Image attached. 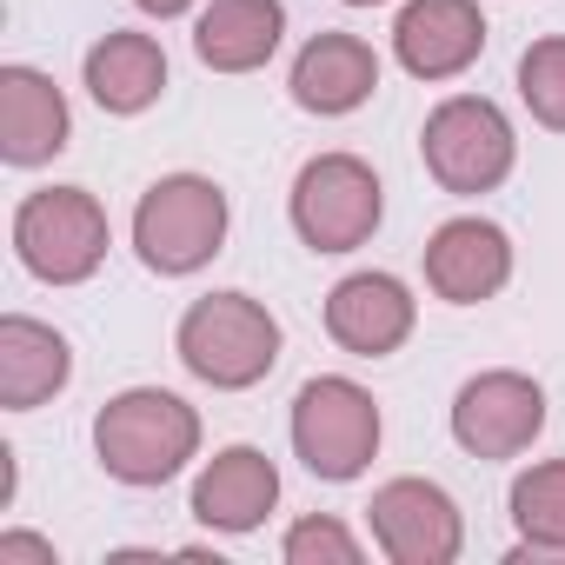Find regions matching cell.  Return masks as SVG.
<instances>
[{"mask_svg": "<svg viewBox=\"0 0 565 565\" xmlns=\"http://www.w3.org/2000/svg\"><path fill=\"white\" fill-rule=\"evenodd\" d=\"M200 446V419L180 393L160 386H134L120 399L100 406L94 419V452L120 486H167Z\"/></svg>", "mask_w": 565, "mask_h": 565, "instance_id": "obj_1", "label": "cell"}, {"mask_svg": "<svg viewBox=\"0 0 565 565\" xmlns=\"http://www.w3.org/2000/svg\"><path fill=\"white\" fill-rule=\"evenodd\" d=\"M180 360L193 380H206L220 393L259 386L279 360V320L246 294H206L180 320Z\"/></svg>", "mask_w": 565, "mask_h": 565, "instance_id": "obj_2", "label": "cell"}, {"mask_svg": "<svg viewBox=\"0 0 565 565\" xmlns=\"http://www.w3.org/2000/svg\"><path fill=\"white\" fill-rule=\"evenodd\" d=\"M226 239V193L200 173H167L140 193L134 213V246L153 273H200Z\"/></svg>", "mask_w": 565, "mask_h": 565, "instance_id": "obj_3", "label": "cell"}, {"mask_svg": "<svg viewBox=\"0 0 565 565\" xmlns=\"http://www.w3.org/2000/svg\"><path fill=\"white\" fill-rule=\"evenodd\" d=\"M14 246H21V266L47 287H74L87 279L100 259H107V213L87 186H47V193H28L21 213H14Z\"/></svg>", "mask_w": 565, "mask_h": 565, "instance_id": "obj_4", "label": "cell"}, {"mask_svg": "<svg viewBox=\"0 0 565 565\" xmlns=\"http://www.w3.org/2000/svg\"><path fill=\"white\" fill-rule=\"evenodd\" d=\"M294 452L307 459L313 479H360L366 459L380 452V406L353 380H307L294 399Z\"/></svg>", "mask_w": 565, "mask_h": 565, "instance_id": "obj_5", "label": "cell"}, {"mask_svg": "<svg viewBox=\"0 0 565 565\" xmlns=\"http://www.w3.org/2000/svg\"><path fill=\"white\" fill-rule=\"evenodd\" d=\"M419 153H426V173L446 193H492L512 173V127L492 100L459 94V100H439L426 114Z\"/></svg>", "mask_w": 565, "mask_h": 565, "instance_id": "obj_6", "label": "cell"}, {"mask_svg": "<svg viewBox=\"0 0 565 565\" xmlns=\"http://www.w3.org/2000/svg\"><path fill=\"white\" fill-rule=\"evenodd\" d=\"M294 226L313 253H353L380 226V180L353 153H320L294 180Z\"/></svg>", "mask_w": 565, "mask_h": 565, "instance_id": "obj_7", "label": "cell"}, {"mask_svg": "<svg viewBox=\"0 0 565 565\" xmlns=\"http://www.w3.org/2000/svg\"><path fill=\"white\" fill-rule=\"evenodd\" d=\"M545 433V393L525 373H479L452 399V439L472 459H512Z\"/></svg>", "mask_w": 565, "mask_h": 565, "instance_id": "obj_8", "label": "cell"}, {"mask_svg": "<svg viewBox=\"0 0 565 565\" xmlns=\"http://www.w3.org/2000/svg\"><path fill=\"white\" fill-rule=\"evenodd\" d=\"M373 539L393 565H452L459 558V505L433 479H386L373 492Z\"/></svg>", "mask_w": 565, "mask_h": 565, "instance_id": "obj_9", "label": "cell"}, {"mask_svg": "<svg viewBox=\"0 0 565 565\" xmlns=\"http://www.w3.org/2000/svg\"><path fill=\"white\" fill-rule=\"evenodd\" d=\"M512 279V246L492 220H446L426 239V287L452 307H479Z\"/></svg>", "mask_w": 565, "mask_h": 565, "instance_id": "obj_10", "label": "cell"}, {"mask_svg": "<svg viewBox=\"0 0 565 565\" xmlns=\"http://www.w3.org/2000/svg\"><path fill=\"white\" fill-rule=\"evenodd\" d=\"M393 47H399V67L413 81H452L479 61L486 47V14L472 0H413L393 28Z\"/></svg>", "mask_w": 565, "mask_h": 565, "instance_id": "obj_11", "label": "cell"}, {"mask_svg": "<svg viewBox=\"0 0 565 565\" xmlns=\"http://www.w3.org/2000/svg\"><path fill=\"white\" fill-rule=\"evenodd\" d=\"M327 333L347 353H360V360H386L413 333V294L399 287L393 273H353V279H340L333 300H327Z\"/></svg>", "mask_w": 565, "mask_h": 565, "instance_id": "obj_12", "label": "cell"}, {"mask_svg": "<svg viewBox=\"0 0 565 565\" xmlns=\"http://www.w3.org/2000/svg\"><path fill=\"white\" fill-rule=\"evenodd\" d=\"M67 147V100L41 67H8L0 74V160L8 167H41Z\"/></svg>", "mask_w": 565, "mask_h": 565, "instance_id": "obj_13", "label": "cell"}, {"mask_svg": "<svg viewBox=\"0 0 565 565\" xmlns=\"http://www.w3.org/2000/svg\"><path fill=\"white\" fill-rule=\"evenodd\" d=\"M279 499V472L266 452L253 446H226L213 452V466L193 479V519L213 532H253Z\"/></svg>", "mask_w": 565, "mask_h": 565, "instance_id": "obj_14", "label": "cell"}, {"mask_svg": "<svg viewBox=\"0 0 565 565\" xmlns=\"http://www.w3.org/2000/svg\"><path fill=\"white\" fill-rule=\"evenodd\" d=\"M380 87V61L360 34H313L294 61V100L307 114H353L360 100H373Z\"/></svg>", "mask_w": 565, "mask_h": 565, "instance_id": "obj_15", "label": "cell"}, {"mask_svg": "<svg viewBox=\"0 0 565 565\" xmlns=\"http://www.w3.org/2000/svg\"><path fill=\"white\" fill-rule=\"evenodd\" d=\"M279 34H287V8L279 0H213L193 28V54L213 74H253L273 61Z\"/></svg>", "mask_w": 565, "mask_h": 565, "instance_id": "obj_16", "label": "cell"}, {"mask_svg": "<svg viewBox=\"0 0 565 565\" xmlns=\"http://www.w3.org/2000/svg\"><path fill=\"white\" fill-rule=\"evenodd\" d=\"M67 373H74V353L54 327L21 320V313L0 320V406L8 413H28V406L54 399L67 386Z\"/></svg>", "mask_w": 565, "mask_h": 565, "instance_id": "obj_17", "label": "cell"}, {"mask_svg": "<svg viewBox=\"0 0 565 565\" xmlns=\"http://www.w3.org/2000/svg\"><path fill=\"white\" fill-rule=\"evenodd\" d=\"M160 87H167L160 41H147V34H107V41H94V54H87V94L107 114H140V107L160 100Z\"/></svg>", "mask_w": 565, "mask_h": 565, "instance_id": "obj_18", "label": "cell"}, {"mask_svg": "<svg viewBox=\"0 0 565 565\" xmlns=\"http://www.w3.org/2000/svg\"><path fill=\"white\" fill-rule=\"evenodd\" d=\"M512 525L525 532V552H565V459L512 479Z\"/></svg>", "mask_w": 565, "mask_h": 565, "instance_id": "obj_19", "label": "cell"}, {"mask_svg": "<svg viewBox=\"0 0 565 565\" xmlns=\"http://www.w3.org/2000/svg\"><path fill=\"white\" fill-rule=\"evenodd\" d=\"M519 94H525V107H532L539 127L565 134V34L532 41L519 54Z\"/></svg>", "mask_w": 565, "mask_h": 565, "instance_id": "obj_20", "label": "cell"}, {"mask_svg": "<svg viewBox=\"0 0 565 565\" xmlns=\"http://www.w3.org/2000/svg\"><path fill=\"white\" fill-rule=\"evenodd\" d=\"M287 565H360V545L333 519H300L287 532Z\"/></svg>", "mask_w": 565, "mask_h": 565, "instance_id": "obj_21", "label": "cell"}, {"mask_svg": "<svg viewBox=\"0 0 565 565\" xmlns=\"http://www.w3.org/2000/svg\"><path fill=\"white\" fill-rule=\"evenodd\" d=\"M0 558H41V565H54V545H41V539H0Z\"/></svg>", "mask_w": 565, "mask_h": 565, "instance_id": "obj_22", "label": "cell"}, {"mask_svg": "<svg viewBox=\"0 0 565 565\" xmlns=\"http://www.w3.org/2000/svg\"><path fill=\"white\" fill-rule=\"evenodd\" d=\"M134 8H140V14H160V21H173V14H186V8H193V0H134Z\"/></svg>", "mask_w": 565, "mask_h": 565, "instance_id": "obj_23", "label": "cell"}, {"mask_svg": "<svg viewBox=\"0 0 565 565\" xmlns=\"http://www.w3.org/2000/svg\"><path fill=\"white\" fill-rule=\"evenodd\" d=\"M347 8H380V0H347Z\"/></svg>", "mask_w": 565, "mask_h": 565, "instance_id": "obj_24", "label": "cell"}]
</instances>
